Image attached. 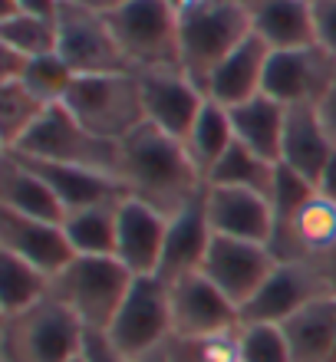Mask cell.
Listing matches in <instances>:
<instances>
[{"label": "cell", "instance_id": "cell-33", "mask_svg": "<svg viewBox=\"0 0 336 362\" xmlns=\"http://www.w3.org/2000/svg\"><path fill=\"white\" fill-rule=\"evenodd\" d=\"M234 343L238 362H290V346L280 323H241Z\"/></svg>", "mask_w": 336, "mask_h": 362}, {"label": "cell", "instance_id": "cell-6", "mask_svg": "<svg viewBox=\"0 0 336 362\" xmlns=\"http://www.w3.org/2000/svg\"><path fill=\"white\" fill-rule=\"evenodd\" d=\"M69 112L93 135L122 142L145 125L142 83L139 73H103V76H76L66 103Z\"/></svg>", "mask_w": 336, "mask_h": 362}, {"label": "cell", "instance_id": "cell-42", "mask_svg": "<svg viewBox=\"0 0 336 362\" xmlns=\"http://www.w3.org/2000/svg\"><path fill=\"white\" fill-rule=\"evenodd\" d=\"M175 4H185V0H175Z\"/></svg>", "mask_w": 336, "mask_h": 362}, {"label": "cell", "instance_id": "cell-20", "mask_svg": "<svg viewBox=\"0 0 336 362\" xmlns=\"http://www.w3.org/2000/svg\"><path fill=\"white\" fill-rule=\"evenodd\" d=\"M267 59H270V47L250 33L244 43H238V47L218 63V69L212 73L208 86H204V95L214 99V103L228 105V109L260 95L264 93Z\"/></svg>", "mask_w": 336, "mask_h": 362}, {"label": "cell", "instance_id": "cell-26", "mask_svg": "<svg viewBox=\"0 0 336 362\" xmlns=\"http://www.w3.org/2000/svg\"><path fill=\"white\" fill-rule=\"evenodd\" d=\"M122 201L66 211L63 230H66L76 257H115V230H119V204Z\"/></svg>", "mask_w": 336, "mask_h": 362}, {"label": "cell", "instance_id": "cell-1", "mask_svg": "<svg viewBox=\"0 0 336 362\" xmlns=\"http://www.w3.org/2000/svg\"><path fill=\"white\" fill-rule=\"evenodd\" d=\"M119 181L129 198L145 201L162 214H175L204 191V178L182 139L149 122L119 142Z\"/></svg>", "mask_w": 336, "mask_h": 362}, {"label": "cell", "instance_id": "cell-13", "mask_svg": "<svg viewBox=\"0 0 336 362\" xmlns=\"http://www.w3.org/2000/svg\"><path fill=\"white\" fill-rule=\"evenodd\" d=\"M320 296H330L320 276L300 260H277L257 293L241 306V323H287Z\"/></svg>", "mask_w": 336, "mask_h": 362}, {"label": "cell", "instance_id": "cell-7", "mask_svg": "<svg viewBox=\"0 0 336 362\" xmlns=\"http://www.w3.org/2000/svg\"><path fill=\"white\" fill-rule=\"evenodd\" d=\"M57 53L76 69V76L135 73L125 59L106 13L59 0L57 10Z\"/></svg>", "mask_w": 336, "mask_h": 362}, {"label": "cell", "instance_id": "cell-28", "mask_svg": "<svg viewBox=\"0 0 336 362\" xmlns=\"http://www.w3.org/2000/svg\"><path fill=\"white\" fill-rule=\"evenodd\" d=\"M50 296V276L27 260L0 250V310L4 320H17Z\"/></svg>", "mask_w": 336, "mask_h": 362}, {"label": "cell", "instance_id": "cell-38", "mask_svg": "<svg viewBox=\"0 0 336 362\" xmlns=\"http://www.w3.org/2000/svg\"><path fill=\"white\" fill-rule=\"evenodd\" d=\"M23 13H40V17H57L59 0H17Z\"/></svg>", "mask_w": 336, "mask_h": 362}, {"label": "cell", "instance_id": "cell-14", "mask_svg": "<svg viewBox=\"0 0 336 362\" xmlns=\"http://www.w3.org/2000/svg\"><path fill=\"white\" fill-rule=\"evenodd\" d=\"M142 83V105H145V122L175 135V139H188L195 119L208 103L202 86L188 79L182 69H155V73H139Z\"/></svg>", "mask_w": 336, "mask_h": 362}, {"label": "cell", "instance_id": "cell-17", "mask_svg": "<svg viewBox=\"0 0 336 362\" xmlns=\"http://www.w3.org/2000/svg\"><path fill=\"white\" fill-rule=\"evenodd\" d=\"M168 214L145 204L139 198H125L119 204V230H115V257L135 276H155L162 264Z\"/></svg>", "mask_w": 336, "mask_h": 362}, {"label": "cell", "instance_id": "cell-11", "mask_svg": "<svg viewBox=\"0 0 336 362\" xmlns=\"http://www.w3.org/2000/svg\"><path fill=\"white\" fill-rule=\"evenodd\" d=\"M277 254L270 244H257V240H238V238H221L214 234L212 247L204 254L202 274L212 280L221 293H228L238 306H244L250 296L257 293L270 270L277 267Z\"/></svg>", "mask_w": 336, "mask_h": 362}, {"label": "cell", "instance_id": "cell-10", "mask_svg": "<svg viewBox=\"0 0 336 362\" xmlns=\"http://www.w3.org/2000/svg\"><path fill=\"white\" fill-rule=\"evenodd\" d=\"M168 303H172V336L212 339L234 333L241 326V306L228 293H221L202 270L168 284Z\"/></svg>", "mask_w": 336, "mask_h": 362}, {"label": "cell", "instance_id": "cell-23", "mask_svg": "<svg viewBox=\"0 0 336 362\" xmlns=\"http://www.w3.org/2000/svg\"><path fill=\"white\" fill-rule=\"evenodd\" d=\"M248 10L250 33L270 49H297L313 43L310 0H241Z\"/></svg>", "mask_w": 336, "mask_h": 362}, {"label": "cell", "instance_id": "cell-2", "mask_svg": "<svg viewBox=\"0 0 336 362\" xmlns=\"http://www.w3.org/2000/svg\"><path fill=\"white\" fill-rule=\"evenodd\" d=\"M106 17L135 73L182 69V4L125 0Z\"/></svg>", "mask_w": 336, "mask_h": 362}, {"label": "cell", "instance_id": "cell-3", "mask_svg": "<svg viewBox=\"0 0 336 362\" xmlns=\"http://www.w3.org/2000/svg\"><path fill=\"white\" fill-rule=\"evenodd\" d=\"M250 37V20L241 0H185L182 4V73L208 86L231 49Z\"/></svg>", "mask_w": 336, "mask_h": 362}, {"label": "cell", "instance_id": "cell-8", "mask_svg": "<svg viewBox=\"0 0 336 362\" xmlns=\"http://www.w3.org/2000/svg\"><path fill=\"white\" fill-rule=\"evenodd\" d=\"M106 333L132 359L152 353V349H162L172 339L168 284L162 276H135Z\"/></svg>", "mask_w": 336, "mask_h": 362}, {"label": "cell", "instance_id": "cell-16", "mask_svg": "<svg viewBox=\"0 0 336 362\" xmlns=\"http://www.w3.org/2000/svg\"><path fill=\"white\" fill-rule=\"evenodd\" d=\"M0 250L33 264L50 280L76 257L63 224L23 218V214H13V211H0Z\"/></svg>", "mask_w": 336, "mask_h": 362}, {"label": "cell", "instance_id": "cell-43", "mask_svg": "<svg viewBox=\"0 0 336 362\" xmlns=\"http://www.w3.org/2000/svg\"><path fill=\"white\" fill-rule=\"evenodd\" d=\"M333 362H336V359H333Z\"/></svg>", "mask_w": 336, "mask_h": 362}, {"label": "cell", "instance_id": "cell-22", "mask_svg": "<svg viewBox=\"0 0 336 362\" xmlns=\"http://www.w3.org/2000/svg\"><path fill=\"white\" fill-rule=\"evenodd\" d=\"M336 152L333 135L327 125L320 122L313 105H290L287 125H284V142H280V165H287L290 172L303 175L307 181L317 185L320 172L327 168L330 155Z\"/></svg>", "mask_w": 336, "mask_h": 362}, {"label": "cell", "instance_id": "cell-9", "mask_svg": "<svg viewBox=\"0 0 336 362\" xmlns=\"http://www.w3.org/2000/svg\"><path fill=\"white\" fill-rule=\"evenodd\" d=\"M10 353L17 362H73L83 353L86 326L66 306L47 296L17 320H7Z\"/></svg>", "mask_w": 336, "mask_h": 362}, {"label": "cell", "instance_id": "cell-30", "mask_svg": "<svg viewBox=\"0 0 336 362\" xmlns=\"http://www.w3.org/2000/svg\"><path fill=\"white\" fill-rule=\"evenodd\" d=\"M47 105L23 83H0V148H13L33 129Z\"/></svg>", "mask_w": 336, "mask_h": 362}, {"label": "cell", "instance_id": "cell-27", "mask_svg": "<svg viewBox=\"0 0 336 362\" xmlns=\"http://www.w3.org/2000/svg\"><path fill=\"white\" fill-rule=\"evenodd\" d=\"M234 142H238V139H234L231 109L221 103H214V99H208V103L202 105L198 119H195L188 139H185V148H188L195 168H198V175H202L204 181H208L212 168L221 162V155L228 152Z\"/></svg>", "mask_w": 336, "mask_h": 362}, {"label": "cell", "instance_id": "cell-34", "mask_svg": "<svg viewBox=\"0 0 336 362\" xmlns=\"http://www.w3.org/2000/svg\"><path fill=\"white\" fill-rule=\"evenodd\" d=\"M313 7V43L336 59V0H310Z\"/></svg>", "mask_w": 336, "mask_h": 362}, {"label": "cell", "instance_id": "cell-31", "mask_svg": "<svg viewBox=\"0 0 336 362\" xmlns=\"http://www.w3.org/2000/svg\"><path fill=\"white\" fill-rule=\"evenodd\" d=\"M0 47H10L23 57H43L57 53V17L40 13H17L10 20H0Z\"/></svg>", "mask_w": 336, "mask_h": 362}, {"label": "cell", "instance_id": "cell-18", "mask_svg": "<svg viewBox=\"0 0 336 362\" xmlns=\"http://www.w3.org/2000/svg\"><path fill=\"white\" fill-rule=\"evenodd\" d=\"M214 230L208 224V211H204V191L185 208L168 214V230H165V247L158 274L165 284H175L188 274H198L204 264V254L212 247Z\"/></svg>", "mask_w": 336, "mask_h": 362}, {"label": "cell", "instance_id": "cell-5", "mask_svg": "<svg viewBox=\"0 0 336 362\" xmlns=\"http://www.w3.org/2000/svg\"><path fill=\"white\" fill-rule=\"evenodd\" d=\"M7 152L40 158V162L83 165V168H96L119 178V142L93 135L63 103L47 105L33 129Z\"/></svg>", "mask_w": 336, "mask_h": 362}, {"label": "cell", "instance_id": "cell-25", "mask_svg": "<svg viewBox=\"0 0 336 362\" xmlns=\"http://www.w3.org/2000/svg\"><path fill=\"white\" fill-rule=\"evenodd\" d=\"M231 122L234 139L244 148L264 155L270 162H280V142H284V125H287V105L270 99L267 93L254 95L248 103L231 105Z\"/></svg>", "mask_w": 336, "mask_h": 362}, {"label": "cell", "instance_id": "cell-19", "mask_svg": "<svg viewBox=\"0 0 336 362\" xmlns=\"http://www.w3.org/2000/svg\"><path fill=\"white\" fill-rule=\"evenodd\" d=\"M7 152V148H4ZM17 155V152H13ZM23 162L57 191V198L63 201L66 211H79L89 204H109V201L129 198V191L122 188V181L115 175L96 172V168H83V165H63V162H40V158H27L17 155Z\"/></svg>", "mask_w": 336, "mask_h": 362}, {"label": "cell", "instance_id": "cell-40", "mask_svg": "<svg viewBox=\"0 0 336 362\" xmlns=\"http://www.w3.org/2000/svg\"><path fill=\"white\" fill-rule=\"evenodd\" d=\"M135 362H172V356H168V349H152V353H145V356H139Z\"/></svg>", "mask_w": 336, "mask_h": 362}, {"label": "cell", "instance_id": "cell-36", "mask_svg": "<svg viewBox=\"0 0 336 362\" xmlns=\"http://www.w3.org/2000/svg\"><path fill=\"white\" fill-rule=\"evenodd\" d=\"M317 109V115H320V122L327 125V132L333 135V142H336V79L330 83V89L323 95H320V103L313 105Z\"/></svg>", "mask_w": 336, "mask_h": 362}, {"label": "cell", "instance_id": "cell-41", "mask_svg": "<svg viewBox=\"0 0 336 362\" xmlns=\"http://www.w3.org/2000/svg\"><path fill=\"white\" fill-rule=\"evenodd\" d=\"M73 362H83V353H79V356H76V359H73Z\"/></svg>", "mask_w": 336, "mask_h": 362}, {"label": "cell", "instance_id": "cell-12", "mask_svg": "<svg viewBox=\"0 0 336 362\" xmlns=\"http://www.w3.org/2000/svg\"><path fill=\"white\" fill-rule=\"evenodd\" d=\"M336 79V59L317 43L297 49H270L267 73H264V93L290 105H317L320 95Z\"/></svg>", "mask_w": 336, "mask_h": 362}, {"label": "cell", "instance_id": "cell-32", "mask_svg": "<svg viewBox=\"0 0 336 362\" xmlns=\"http://www.w3.org/2000/svg\"><path fill=\"white\" fill-rule=\"evenodd\" d=\"M17 83H23L43 105H57V103H66L69 89L76 83V69L69 66L59 53H43V57L30 59Z\"/></svg>", "mask_w": 336, "mask_h": 362}, {"label": "cell", "instance_id": "cell-37", "mask_svg": "<svg viewBox=\"0 0 336 362\" xmlns=\"http://www.w3.org/2000/svg\"><path fill=\"white\" fill-rule=\"evenodd\" d=\"M317 191H320V194H323L327 201H333V204H336V152L330 155L327 168L320 172V178H317Z\"/></svg>", "mask_w": 336, "mask_h": 362}, {"label": "cell", "instance_id": "cell-29", "mask_svg": "<svg viewBox=\"0 0 336 362\" xmlns=\"http://www.w3.org/2000/svg\"><path fill=\"white\" fill-rule=\"evenodd\" d=\"M274 175H277V162H270L264 155L250 152L241 142H234L228 152L221 155V162L212 168L204 185H228V188H250L270 198L274 188Z\"/></svg>", "mask_w": 336, "mask_h": 362}, {"label": "cell", "instance_id": "cell-15", "mask_svg": "<svg viewBox=\"0 0 336 362\" xmlns=\"http://www.w3.org/2000/svg\"><path fill=\"white\" fill-rule=\"evenodd\" d=\"M204 211L214 234L238 240H274V204L267 194L250 188H228V185H204Z\"/></svg>", "mask_w": 336, "mask_h": 362}, {"label": "cell", "instance_id": "cell-21", "mask_svg": "<svg viewBox=\"0 0 336 362\" xmlns=\"http://www.w3.org/2000/svg\"><path fill=\"white\" fill-rule=\"evenodd\" d=\"M0 211L53 221V224H63V218H66V208L57 198V191L23 158H17L13 152H4V148H0Z\"/></svg>", "mask_w": 336, "mask_h": 362}, {"label": "cell", "instance_id": "cell-4", "mask_svg": "<svg viewBox=\"0 0 336 362\" xmlns=\"http://www.w3.org/2000/svg\"><path fill=\"white\" fill-rule=\"evenodd\" d=\"M135 274L119 257H73L50 280V296L59 300L86 329H109Z\"/></svg>", "mask_w": 336, "mask_h": 362}, {"label": "cell", "instance_id": "cell-39", "mask_svg": "<svg viewBox=\"0 0 336 362\" xmlns=\"http://www.w3.org/2000/svg\"><path fill=\"white\" fill-rule=\"evenodd\" d=\"M66 4H76V7L96 10V13H112L115 7H122L125 0H66Z\"/></svg>", "mask_w": 336, "mask_h": 362}, {"label": "cell", "instance_id": "cell-24", "mask_svg": "<svg viewBox=\"0 0 336 362\" xmlns=\"http://www.w3.org/2000/svg\"><path fill=\"white\" fill-rule=\"evenodd\" d=\"M280 326L290 346V362L336 359V296H320Z\"/></svg>", "mask_w": 336, "mask_h": 362}, {"label": "cell", "instance_id": "cell-35", "mask_svg": "<svg viewBox=\"0 0 336 362\" xmlns=\"http://www.w3.org/2000/svg\"><path fill=\"white\" fill-rule=\"evenodd\" d=\"M83 362H135L109 339L106 329H86L83 336Z\"/></svg>", "mask_w": 336, "mask_h": 362}]
</instances>
